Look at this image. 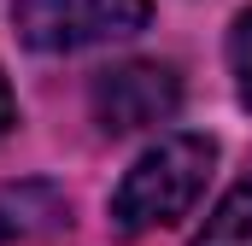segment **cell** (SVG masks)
I'll return each mask as SVG.
<instances>
[{"label":"cell","instance_id":"obj_4","mask_svg":"<svg viewBox=\"0 0 252 246\" xmlns=\"http://www.w3.org/2000/svg\"><path fill=\"white\" fill-rule=\"evenodd\" d=\"M70 229V199L53 182H12L0 187V241H41Z\"/></svg>","mask_w":252,"mask_h":246},{"label":"cell","instance_id":"obj_6","mask_svg":"<svg viewBox=\"0 0 252 246\" xmlns=\"http://www.w3.org/2000/svg\"><path fill=\"white\" fill-rule=\"evenodd\" d=\"M229 70H235V94H241V106L252 112V12H241L235 30H229Z\"/></svg>","mask_w":252,"mask_h":246},{"label":"cell","instance_id":"obj_7","mask_svg":"<svg viewBox=\"0 0 252 246\" xmlns=\"http://www.w3.org/2000/svg\"><path fill=\"white\" fill-rule=\"evenodd\" d=\"M18 123V100H12V82H6V70H0V135Z\"/></svg>","mask_w":252,"mask_h":246},{"label":"cell","instance_id":"obj_1","mask_svg":"<svg viewBox=\"0 0 252 246\" xmlns=\"http://www.w3.org/2000/svg\"><path fill=\"white\" fill-rule=\"evenodd\" d=\"M211 164H217V141L211 135H164L158 147H147L129 176L112 193V223L124 235H147V229H170L182 223L199 193L211 182Z\"/></svg>","mask_w":252,"mask_h":246},{"label":"cell","instance_id":"obj_2","mask_svg":"<svg viewBox=\"0 0 252 246\" xmlns=\"http://www.w3.org/2000/svg\"><path fill=\"white\" fill-rule=\"evenodd\" d=\"M153 18V0H12L18 41L35 53H76L100 41L141 35Z\"/></svg>","mask_w":252,"mask_h":246},{"label":"cell","instance_id":"obj_5","mask_svg":"<svg viewBox=\"0 0 252 246\" xmlns=\"http://www.w3.org/2000/svg\"><path fill=\"white\" fill-rule=\"evenodd\" d=\"M193 246H252V182L229 187L217 199V211L205 217V229H199Z\"/></svg>","mask_w":252,"mask_h":246},{"label":"cell","instance_id":"obj_3","mask_svg":"<svg viewBox=\"0 0 252 246\" xmlns=\"http://www.w3.org/2000/svg\"><path fill=\"white\" fill-rule=\"evenodd\" d=\"M94 100V123L106 135H135V129H153V123H170L176 106H182V76L170 64H153V59H129L112 64L94 76L88 88Z\"/></svg>","mask_w":252,"mask_h":246}]
</instances>
